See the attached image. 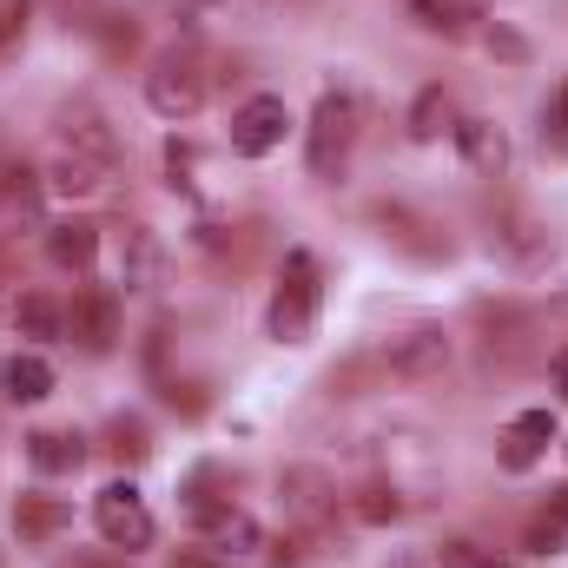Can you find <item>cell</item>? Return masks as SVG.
<instances>
[{
  "label": "cell",
  "mask_w": 568,
  "mask_h": 568,
  "mask_svg": "<svg viewBox=\"0 0 568 568\" xmlns=\"http://www.w3.org/2000/svg\"><path fill=\"white\" fill-rule=\"evenodd\" d=\"M106 449H113L120 463H145V456H152V436H145L140 417H120V424L106 429Z\"/></svg>",
  "instance_id": "obj_23"
},
{
  "label": "cell",
  "mask_w": 568,
  "mask_h": 568,
  "mask_svg": "<svg viewBox=\"0 0 568 568\" xmlns=\"http://www.w3.org/2000/svg\"><path fill=\"white\" fill-rule=\"evenodd\" d=\"M357 516H364V523H397V516H404V496L384 489V483H371V489H357Z\"/></svg>",
  "instance_id": "obj_24"
},
{
  "label": "cell",
  "mask_w": 568,
  "mask_h": 568,
  "mask_svg": "<svg viewBox=\"0 0 568 568\" xmlns=\"http://www.w3.org/2000/svg\"><path fill=\"white\" fill-rule=\"evenodd\" d=\"M60 152H80V159H93L100 172H113V165H120V133L106 126L100 106L73 100V106H60Z\"/></svg>",
  "instance_id": "obj_6"
},
{
  "label": "cell",
  "mask_w": 568,
  "mask_h": 568,
  "mask_svg": "<svg viewBox=\"0 0 568 568\" xmlns=\"http://www.w3.org/2000/svg\"><path fill=\"white\" fill-rule=\"evenodd\" d=\"M489 53H503V60H523L529 47H523L516 33H503V27H489Z\"/></svg>",
  "instance_id": "obj_31"
},
{
  "label": "cell",
  "mask_w": 568,
  "mask_h": 568,
  "mask_svg": "<svg viewBox=\"0 0 568 568\" xmlns=\"http://www.w3.org/2000/svg\"><path fill=\"white\" fill-rule=\"evenodd\" d=\"M0 390H7V404H40V397L53 390V364H47L40 351H13V357L0 364Z\"/></svg>",
  "instance_id": "obj_15"
},
{
  "label": "cell",
  "mask_w": 568,
  "mask_h": 568,
  "mask_svg": "<svg viewBox=\"0 0 568 568\" xmlns=\"http://www.w3.org/2000/svg\"><path fill=\"white\" fill-rule=\"evenodd\" d=\"M357 120H364V113H357L351 93H324V100H317L311 133H304V159H311L317 179L344 172V159H351V145H357Z\"/></svg>",
  "instance_id": "obj_2"
},
{
  "label": "cell",
  "mask_w": 568,
  "mask_h": 568,
  "mask_svg": "<svg viewBox=\"0 0 568 568\" xmlns=\"http://www.w3.org/2000/svg\"><path fill=\"white\" fill-rule=\"evenodd\" d=\"M331 489H324V476H311V469H291L284 476V503H291V516H304V523H324L337 503H324Z\"/></svg>",
  "instance_id": "obj_22"
},
{
  "label": "cell",
  "mask_w": 568,
  "mask_h": 568,
  "mask_svg": "<svg viewBox=\"0 0 568 568\" xmlns=\"http://www.w3.org/2000/svg\"><path fill=\"white\" fill-rule=\"evenodd\" d=\"M67 337H73L87 357H106V351L120 344V297L100 291V284L73 291V304H67Z\"/></svg>",
  "instance_id": "obj_5"
},
{
  "label": "cell",
  "mask_w": 568,
  "mask_h": 568,
  "mask_svg": "<svg viewBox=\"0 0 568 568\" xmlns=\"http://www.w3.org/2000/svg\"><path fill=\"white\" fill-rule=\"evenodd\" d=\"M272 337L278 344H304L317 324V258L311 252H284L278 265V291H272Z\"/></svg>",
  "instance_id": "obj_1"
},
{
  "label": "cell",
  "mask_w": 568,
  "mask_h": 568,
  "mask_svg": "<svg viewBox=\"0 0 568 568\" xmlns=\"http://www.w3.org/2000/svg\"><path fill=\"white\" fill-rule=\"evenodd\" d=\"M165 404H172V410H185V417H199V410H205L199 384H172V390H165Z\"/></svg>",
  "instance_id": "obj_30"
},
{
  "label": "cell",
  "mask_w": 568,
  "mask_h": 568,
  "mask_svg": "<svg viewBox=\"0 0 568 568\" xmlns=\"http://www.w3.org/2000/svg\"><path fill=\"white\" fill-rule=\"evenodd\" d=\"M179 568H232V562H199V556H185Z\"/></svg>",
  "instance_id": "obj_35"
},
{
  "label": "cell",
  "mask_w": 568,
  "mask_h": 568,
  "mask_svg": "<svg viewBox=\"0 0 568 568\" xmlns=\"http://www.w3.org/2000/svg\"><path fill=\"white\" fill-rule=\"evenodd\" d=\"M165 172H172V192H192V145H165Z\"/></svg>",
  "instance_id": "obj_28"
},
{
  "label": "cell",
  "mask_w": 568,
  "mask_h": 568,
  "mask_svg": "<svg viewBox=\"0 0 568 568\" xmlns=\"http://www.w3.org/2000/svg\"><path fill=\"white\" fill-rule=\"evenodd\" d=\"M145 106H152L159 120H192V113L205 106V73H199V60H192V53H159L152 73H145Z\"/></svg>",
  "instance_id": "obj_3"
},
{
  "label": "cell",
  "mask_w": 568,
  "mask_h": 568,
  "mask_svg": "<svg viewBox=\"0 0 568 568\" xmlns=\"http://www.w3.org/2000/svg\"><path fill=\"white\" fill-rule=\"evenodd\" d=\"M410 7V20L424 27V33H469V20H476V0H404Z\"/></svg>",
  "instance_id": "obj_19"
},
{
  "label": "cell",
  "mask_w": 568,
  "mask_h": 568,
  "mask_svg": "<svg viewBox=\"0 0 568 568\" xmlns=\"http://www.w3.org/2000/svg\"><path fill=\"white\" fill-rule=\"evenodd\" d=\"M456 145H463V159H469L476 172H489V179L509 165V140H503L496 120H456Z\"/></svg>",
  "instance_id": "obj_16"
},
{
  "label": "cell",
  "mask_w": 568,
  "mask_h": 568,
  "mask_svg": "<svg viewBox=\"0 0 568 568\" xmlns=\"http://www.w3.org/2000/svg\"><path fill=\"white\" fill-rule=\"evenodd\" d=\"M549 523H562V529H568V489H556V496H549Z\"/></svg>",
  "instance_id": "obj_32"
},
{
  "label": "cell",
  "mask_w": 568,
  "mask_h": 568,
  "mask_svg": "<svg viewBox=\"0 0 568 568\" xmlns=\"http://www.w3.org/2000/svg\"><path fill=\"white\" fill-rule=\"evenodd\" d=\"M27 13H33V0H0V47H13L27 33Z\"/></svg>",
  "instance_id": "obj_26"
},
{
  "label": "cell",
  "mask_w": 568,
  "mask_h": 568,
  "mask_svg": "<svg viewBox=\"0 0 568 568\" xmlns=\"http://www.w3.org/2000/svg\"><path fill=\"white\" fill-rule=\"evenodd\" d=\"M27 463L40 476H73L87 463V436H73V429H33L27 436Z\"/></svg>",
  "instance_id": "obj_14"
},
{
  "label": "cell",
  "mask_w": 568,
  "mask_h": 568,
  "mask_svg": "<svg viewBox=\"0 0 568 568\" xmlns=\"http://www.w3.org/2000/svg\"><path fill=\"white\" fill-rule=\"evenodd\" d=\"M199 529H205V542L232 562V556H252L265 536H258V523L245 516V509H232V503H212V509H199Z\"/></svg>",
  "instance_id": "obj_12"
},
{
  "label": "cell",
  "mask_w": 568,
  "mask_h": 568,
  "mask_svg": "<svg viewBox=\"0 0 568 568\" xmlns=\"http://www.w3.org/2000/svg\"><path fill=\"white\" fill-rule=\"evenodd\" d=\"M562 542H568L562 523H549V516H542V523H529V549H536V556H556Z\"/></svg>",
  "instance_id": "obj_29"
},
{
  "label": "cell",
  "mask_w": 568,
  "mask_h": 568,
  "mask_svg": "<svg viewBox=\"0 0 568 568\" xmlns=\"http://www.w3.org/2000/svg\"><path fill=\"white\" fill-rule=\"evenodd\" d=\"M60 568H106V562H93V556H73V562H60Z\"/></svg>",
  "instance_id": "obj_34"
},
{
  "label": "cell",
  "mask_w": 568,
  "mask_h": 568,
  "mask_svg": "<svg viewBox=\"0 0 568 568\" xmlns=\"http://www.w3.org/2000/svg\"><path fill=\"white\" fill-rule=\"evenodd\" d=\"M443 568H503L496 556H483L476 542H443Z\"/></svg>",
  "instance_id": "obj_27"
},
{
  "label": "cell",
  "mask_w": 568,
  "mask_h": 568,
  "mask_svg": "<svg viewBox=\"0 0 568 568\" xmlns=\"http://www.w3.org/2000/svg\"><path fill=\"white\" fill-rule=\"evenodd\" d=\"M443 133H456V100L443 93V87H424L417 93V106H410V140H443Z\"/></svg>",
  "instance_id": "obj_18"
},
{
  "label": "cell",
  "mask_w": 568,
  "mask_h": 568,
  "mask_svg": "<svg viewBox=\"0 0 568 568\" xmlns=\"http://www.w3.org/2000/svg\"><path fill=\"white\" fill-rule=\"evenodd\" d=\"M542 145L549 152H568V80L549 93V106H542Z\"/></svg>",
  "instance_id": "obj_25"
},
{
  "label": "cell",
  "mask_w": 568,
  "mask_h": 568,
  "mask_svg": "<svg viewBox=\"0 0 568 568\" xmlns=\"http://www.w3.org/2000/svg\"><path fill=\"white\" fill-rule=\"evenodd\" d=\"M284 126H291L284 100L278 93H258V100H245V106L232 113V152H239V159H265V152L284 145Z\"/></svg>",
  "instance_id": "obj_7"
},
{
  "label": "cell",
  "mask_w": 568,
  "mask_h": 568,
  "mask_svg": "<svg viewBox=\"0 0 568 568\" xmlns=\"http://www.w3.org/2000/svg\"><path fill=\"white\" fill-rule=\"evenodd\" d=\"M47 258H53L60 272H87V265L100 258V225H87V219L47 225Z\"/></svg>",
  "instance_id": "obj_13"
},
{
  "label": "cell",
  "mask_w": 568,
  "mask_h": 568,
  "mask_svg": "<svg viewBox=\"0 0 568 568\" xmlns=\"http://www.w3.org/2000/svg\"><path fill=\"white\" fill-rule=\"evenodd\" d=\"M13 232H47L40 225V179L27 165L0 172V239H13Z\"/></svg>",
  "instance_id": "obj_11"
},
{
  "label": "cell",
  "mask_w": 568,
  "mask_h": 568,
  "mask_svg": "<svg viewBox=\"0 0 568 568\" xmlns=\"http://www.w3.org/2000/svg\"><path fill=\"white\" fill-rule=\"evenodd\" d=\"M100 179H106V172H100L93 159H80V152H60V159L47 165V185H53L60 199H93V192H100Z\"/></svg>",
  "instance_id": "obj_20"
},
{
  "label": "cell",
  "mask_w": 568,
  "mask_h": 568,
  "mask_svg": "<svg viewBox=\"0 0 568 568\" xmlns=\"http://www.w3.org/2000/svg\"><path fill=\"white\" fill-rule=\"evenodd\" d=\"M13 331H20V337H67V311H60L47 291H27V297L13 304Z\"/></svg>",
  "instance_id": "obj_21"
},
{
  "label": "cell",
  "mask_w": 568,
  "mask_h": 568,
  "mask_svg": "<svg viewBox=\"0 0 568 568\" xmlns=\"http://www.w3.org/2000/svg\"><path fill=\"white\" fill-rule=\"evenodd\" d=\"M443 364H449V337L436 324H417V331H404V337L384 344V371L390 377H436Z\"/></svg>",
  "instance_id": "obj_8"
},
{
  "label": "cell",
  "mask_w": 568,
  "mask_h": 568,
  "mask_svg": "<svg viewBox=\"0 0 568 568\" xmlns=\"http://www.w3.org/2000/svg\"><path fill=\"white\" fill-rule=\"evenodd\" d=\"M549 443H556V410H523V417H509L503 429V469H536L542 456H549Z\"/></svg>",
  "instance_id": "obj_9"
},
{
  "label": "cell",
  "mask_w": 568,
  "mask_h": 568,
  "mask_svg": "<svg viewBox=\"0 0 568 568\" xmlns=\"http://www.w3.org/2000/svg\"><path fill=\"white\" fill-rule=\"evenodd\" d=\"M73 523V509L60 503V496H20L13 503V529L27 536V542H47V536H60Z\"/></svg>",
  "instance_id": "obj_17"
},
{
  "label": "cell",
  "mask_w": 568,
  "mask_h": 568,
  "mask_svg": "<svg viewBox=\"0 0 568 568\" xmlns=\"http://www.w3.org/2000/svg\"><path fill=\"white\" fill-rule=\"evenodd\" d=\"M93 523H100V536H106L113 549H126V556L152 549V509H145V496L126 483V476L106 483V489L93 496Z\"/></svg>",
  "instance_id": "obj_4"
},
{
  "label": "cell",
  "mask_w": 568,
  "mask_h": 568,
  "mask_svg": "<svg viewBox=\"0 0 568 568\" xmlns=\"http://www.w3.org/2000/svg\"><path fill=\"white\" fill-rule=\"evenodd\" d=\"M549 371H556V390L568 397V351H556V364H549Z\"/></svg>",
  "instance_id": "obj_33"
},
{
  "label": "cell",
  "mask_w": 568,
  "mask_h": 568,
  "mask_svg": "<svg viewBox=\"0 0 568 568\" xmlns=\"http://www.w3.org/2000/svg\"><path fill=\"white\" fill-rule=\"evenodd\" d=\"M120 284L126 291H159L165 284V245H159V232L126 225V239H120Z\"/></svg>",
  "instance_id": "obj_10"
}]
</instances>
